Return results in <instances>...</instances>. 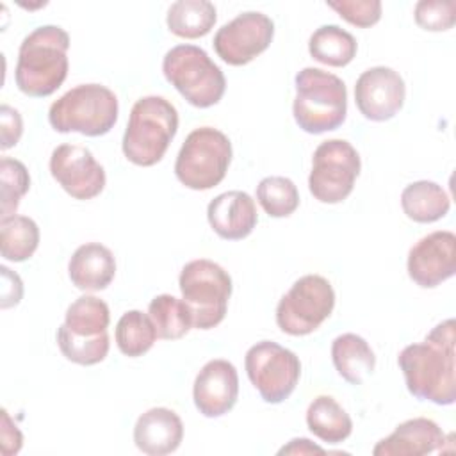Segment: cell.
<instances>
[{
    "label": "cell",
    "instance_id": "1",
    "mask_svg": "<svg viewBox=\"0 0 456 456\" xmlns=\"http://www.w3.org/2000/svg\"><path fill=\"white\" fill-rule=\"evenodd\" d=\"M456 322H438L422 342L406 346L397 365L408 392L419 401L449 406L456 401Z\"/></svg>",
    "mask_w": 456,
    "mask_h": 456
},
{
    "label": "cell",
    "instance_id": "2",
    "mask_svg": "<svg viewBox=\"0 0 456 456\" xmlns=\"http://www.w3.org/2000/svg\"><path fill=\"white\" fill-rule=\"evenodd\" d=\"M69 36L57 25H43L23 37L18 50L14 80L32 98L53 94L68 77Z\"/></svg>",
    "mask_w": 456,
    "mask_h": 456
},
{
    "label": "cell",
    "instance_id": "3",
    "mask_svg": "<svg viewBox=\"0 0 456 456\" xmlns=\"http://www.w3.org/2000/svg\"><path fill=\"white\" fill-rule=\"evenodd\" d=\"M292 114L306 134L337 130L347 114V89L342 78L321 68H303L296 78Z\"/></svg>",
    "mask_w": 456,
    "mask_h": 456
},
{
    "label": "cell",
    "instance_id": "4",
    "mask_svg": "<svg viewBox=\"0 0 456 456\" xmlns=\"http://www.w3.org/2000/svg\"><path fill=\"white\" fill-rule=\"evenodd\" d=\"M178 132V112L164 96H142L132 110L123 134V153L135 166L150 167L162 160Z\"/></svg>",
    "mask_w": 456,
    "mask_h": 456
},
{
    "label": "cell",
    "instance_id": "5",
    "mask_svg": "<svg viewBox=\"0 0 456 456\" xmlns=\"http://www.w3.org/2000/svg\"><path fill=\"white\" fill-rule=\"evenodd\" d=\"M109 322L110 312L103 299L87 294L75 299L57 330V346L64 358L78 365L103 362L110 347Z\"/></svg>",
    "mask_w": 456,
    "mask_h": 456
},
{
    "label": "cell",
    "instance_id": "6",
    "mask_svg": "<svg viewBox=\"0 0 456 456\" xmlns=\"http://www.w3.org/2000/svg\"><path fill=\"white\" fill-rule=\"evenodd\" d=\"M116 94L102 84H80L50 105L48 121L55 132L87 137L109 134L118 121Z\"/></svg>",
    "mask_w": 456,
    "mask_h": 456
},
{
    "label": "cell",
    "instance_id": "7",
    "mask_svg": "<svg viewBox=\"0 0 456 456\" xmlns=\"http://www.w3.org/2000/svg\"><path fill=\"white\" fill-rule=\"evenodd\" d=\"M166 80L194 107L208 109L224 94L226 78L208 53L196 45H176L162 59Z\"/></svg>",
    "mask_w": 456,
    "mask_h": 456
},
{
    "label": "cell",
    "instance_id": "8",
    "mask_svg": "<svg viewBox=\"0 0 456 456\" xmlns=\"http://www.w3.org/2000/svg\"><path fill=\"white\" fill-rule=\"evenodd\" d=\"M178 287L191 310L192 328L212 330L223 322L232 296L230 274L214 260L198 258L182 267Z\"/></svg>",
    "mask_w": 456,
    "mask_h": 456
},
{
    "label": "cell",
    "instance_id": "9",
    "mask_svg": "<svg viewBox=\"0 0 456 456\" xmlns=\"http://www.w3.org/2000/svg\"><path fill=\"white\" fill-rule=\"evenodd\" d=\"M230 162V139L214 126H200L185 137L176 155L175 175L187 189L208 191L223 182Z\"/></svg>",
    "mask_w": 456,
    "mask_h": 456
},
{
    "label": "cell",
    "instance_id": "10",
    "mask_svg": "<svg viewBox=\"0 0 456 456\" xmlns=\"http://www.w3.org/2000/svg\"><path fill=\"white\" fill-rule=\"evenodd\" d=\"M335 308V290L321 274H305L292 283L276 306L278 328L292 337L315 331Z\"/></svg>",
    "mask_w": 456,
    "mask_h": 456
},
{
    "label": "cell",
    "instance_id": "11",
    "mask_svg": "<svg viewBox=\"0 0 456 456\" xmlns=\"http://www.w3.org/2000/svg\"><path fill=\"white\" fill-rule=\"evenodd\" d=\"M360 169V155L349 141H322L312 157V171L308 176L310 194L321 203H340L353 192Z\"/></svg>",
    "mask_w": 456,
    "mask_h": 456
},
{
    "label": "cell",
    "instance_id": "12",
    "mask_svg": "<svg viewBox=\"0 0 456 456\" xmlns=\"http://www.w3.org/2000/svg\"><path fill=\"white\" fill-rule=\"evenodd\" d=\"M246 374L260 397L269 404H280L290 397L301 376L297 354L278 342L260 340L244 358Z\"/></svg>",
    "mask_w": 456,
    "mask_h": 456
},
{
    "label": "cell",
    "instance_id": "13",
    "mask_svg": "<svg viewBox=\"0 0 456 456\" xmlns=\"http://www.w3.org/2000/svg\"><path fill=\"white\" fill-rule=\"evenodd\" d=\"M273 37V20L264 12L246 11L216 32L214 50L226 64L244 66L265 52Z\"/></svg>",
    "mask_w": 456,
    "mask_h": 456
},
{
    "label": "cell",
    "instance_id": "14",
    "mask_svg": "<svg viewBox=\"0 0 456 456\" xmlns=\"http://www.w3.org/2000/svg\"><path fill=\"white\" fill-rule=\"evenodd\" d=\"M53 180L75 200L96 198L107 182L103 166L86 146L61 144L50 155Z\"/></svg>",
    "mask_w": 456,
    "mask_h": 456
},
{
    "label": "cell",
    "instance_id": "15",
    "mask_svg": "<svg viewBox=\"0 0 456 456\" xmlns=\"http://www.w3.org/2000/svg\"><path fill=\"white\" fill-rule=\"evenodd\" d=\"M408 276L422 289H435L456 273V235L436 230L417 240L408 253Z\"/></svg>",
    "mask_w": 456,
    "mask_h": 456
},
{
    "label": "cell",
    "instance_id": "16",
    "mask_svg": "<svg viewBox=\"0 0 456 456\" xmlns=\"http://www.w3.org/2000/svg\"><path fill=\"white\" fill-rule=\"evenodd\" d=\"M406 86L403 77L388 66L365 69L354 86V102L360 114L370 121H388L404 105Z\"/></svg>",
    "mask_w": 456,
    "mask_h": 456
},
{
    "label": "cell",
    "instance_id": "17",
    "mask_svg": "<svg viewBox=\"0 0 456 456\" xmlns=\"http://www.w3.org/2000/svg\"><path fill=\"white\" fill-rule=\"evenodd\" d=\"M239 397V374L232 362L216 358L196 374L192 399L196 410L208 419L228 413Z\"/></svg>",
    "mask_w": 456,
    "mask_h": 456
},
{
    "label": "cell",
    "instance_id": "18",
    "mask_svg": "<svg viewBox=\"0 0 456 456\" xmlns=\"http://www.w3.org/2000/svg\"><path fill=\"white\" fill-rule=\"evenodd\" d=\"M210 228L224 240L246 239L256 226L258 214L255 200L244 191H226L207 207Z\"/></svg>",
    "mask_w": 456,
    "mask_h": 456
},
{
    "label": "cell",
    "instance_id": "19",
    "mask_svg": "<svg viewBox=\"0 0 456 456\" xmlns=\"http://www.w3.org/2000/svg\"><path fill=\"white\" fill-rule=\"evenodd\" d=\"M445 435L440 426L426 417H415L401 422L395 429L381 438L374 449V456H422L442 451Z\"/></svg>",
    "mask_w": 456,
    "mask_h": 456
},
{
    "label": "cell",
    "instance_id": "20",
    "mask_svg": "<svg viewBox=\"0 0 456 456\" xmlns=\"http://www.w3.org/2000/svg\"><path fill=\"white\" fill-rule=\"evenodd\" d=\"M183 438V424L176 411L157 406L139 415L134 426V444L148 456L175 452Z\"/></svg>",
    "mask_w": 456,
    "mask_h": 456
},
{
    "label": "cell",
    "instance_id": "21",
    "mask_svg": "<svg viewBox=\"0 0 456 456\" xmlns=\"http://www.w3.org/2000/svg\"><path fill=\"white\" fill-rule=\"evenodd\" d=\"M68 276L78 290H103L116 276V258L107 246L86 242L73 251L68 262Z\"/></svg>",
    "mask_w": 456,
    "mask_h": 456
},
{
    "label": "cell",
    "instance_id": "22",
    "mask_svg": "<svg viewBox=\"0 0 456 456\" xmlns=\"http://www.w3.org/2000/svg\"><path fill=\"white\" fill-rule=\"evenodd\" d=\"M335 370L351 385H362L376 367V354L369 342L356 333H342L331 342Z\"/></svg>",
    "mask_w": 456,
    "mask_h": 456
},
{
    "label": "cell",
    "instance_id": "23",
    "mask_svg": "<svg viewBox=\"0 0 456 456\" xmlns=\"http://www.w3.org/2000/svg\"><path fill=\"white\" fill-rule=\"evenodd\" d=\"M401 207L408 219L426 224L445 217L451 208V200L436 182L419 180L403 189Z\"/></svg>",
    "mask_w": 456,
    "mask_h": 456
},
{
    "label": "cell",
    "instance_id": "24",
    "mask_svg": "<svg viewBox=\"0 0 456 456\" xmlns=\"http://www.w3.org/2000/svg\"><path fill=\"white\" fill-rule=\"evenodd\" d=\"M308 429L326 444H340L349 438L353 420L349 413L331 397L317 395L306 410Z\"/></svg>",
    "mask_w": 456,
    "mask_h": 456
},
{
    "label": "cell",
    "instance_id": "25",
    "mask_svg": "<svg viewBox=\"0 0 456 456\" xmlns=\"http://www.w3.org/2000/svg\"><path fill=\"white\" fill-rule=\"evenodd\" d=\"M217 20V11L208 0H178L167 9V28L183 39L207 36Z\"/></svg>",
    "mask_w": 456,
    "mask_h": 456
},
{
    "label": "cell",
    "instance_id": "26",
    "mask_svg": "<svg viewBox=\"0 0 456 456\" xmlns=\"http://www.w3.org/2000/svg\"><path fill=\"white\" fill-rule=\"evenodd\" d=\"M358 45L353 34L338 25H322L308 39L310 55L321 64L342 68L347 66L356 55Z\"/></svg>",
    "mask_w": 456,
    "mask_h": 456
},
{
    "label": "cell",
    "instance_id": "27",
    "mask_svg": "<svg viewBox=\"0 0 456 456\" xmlns=\"http://www.w3.org/2000/svg\"><path fill=\"white\" fill-rule=\"evenodd\" d=\"M39 246V226L27 216L12 214L0 219V251L9 262L28 260Z\"/></svg>",
    "mask_w": 456,
    "mask_h": 456
},
{
    "label": "cell",
    "instance_id": "28",
    "mask_svg": "<svg viewBox=\"0 0 456 456\" xmlns=\"http://www.w3.org/2000/svg\"><path fill=\"white\" fill-rule=\"evenodd\" d=\"M148 315L155 326L157 337L178 340L192 328V315L183 299L171 294H159L148 305Z\"/></svg>",
    "mask_w": 456,
    "mask_h": 456
},
{
    "label": "cell",
    "instance_id": "29",
    "mask_svg": "<svg viewBox=\"0 0 456 456\" xmlns=\"http://www.w3.org/2000/svg\"><path fill=\"white\" fill-rule=\"evenodd\" d=\"M114 338H116L118 349L125 356L137 358L146 354L153 347L159 337L148 314L141 310H128L119 317L116 324Z\"/></svg>",
    "mask_w": 456,
    "mask_h": 456
},
{
    "label": "cell",
    "instance_id": "30",
    "mask_svg": "<svg viewBox=\"0 0 456 456\" xmlns=\"http://www.w3.org/2000/svg\"><path fill=\"white\" fill-rule=\"evenodd\" d=\"M256 200L271 217H289L299 207V191L287 176H265L256 185Z\"/></svg>",
    "mask_w": 456,
    "mask_h": 456
},
{
    "label": "cell",
    "instance_id": "31",
    "mask_svg": "<svg viewBox=\"0 0 456 456\" xmlns=\"http://www.w3.org/2000/svg\"><path fill=\"white\" fill-rule=\"evenodd\" d=\"M0 180H2L0 182L2 183L0 212H2V217H9L16 212L21 198L30 189V175L23 162L11 157H2Z\"/></svg>",
    "mask_w": 456,
    "mask_h": 456
},
{
    "label": "cell",
    "instance_id": "32",
    "mask_svg": "<svg viewBox=\"0 0 456 456\" xmlns=\"http://www.w3.org/2000/svg\"><path fill=\"white\" fill-rule=\"evenodd\" d=\"M454 9L452 0H420L415 4V23L429 32L449 30L454 25Z\"/></svg>",
    "mask_w": 456,
    "mask_h": 456
},
{
    "label": "cell",
    "instance_id": "33",
    "mask_svg": "<svg viewBox=\"0 0 456 456\" xmlns=\"http://www.w3.org/2000/svg\"><path fill=\"white\" fill-rule=\"evenodd\" d=\"M326 5L333 9L342 20L360 28L372 27L381 20L379 0H338V2H326Z\"/></svg>",
    "mask_w": 456,
    "mask_h": 456
},
{
    "label": "cell",
    "instance_id": "34",
    "mask_svg": "<svg viewBox=\"0 0 456 456\" xmlns=\"http://www.w3.org/2000/svg\"><path fill=\"white\" fill-rule=\"evenodd\" d=\"M21 134H23V121L20 112L9 105H2L0 107V137H2L0 148L5 151L16 146Z\"/></svg>",
    "mask_w": 456,
    "mask_h": 456
},
{
    "label": "cell",
    "instance_id": "35",
    "mask_svg": "<svg viewBox=\"0 0 456 456\" xmlns=\"http://www.w3.org/2000/svg\"><path fill=\"white\" fill-rule=\"evenodd\" d=\"M0 271H2V301H0V306L5 310V308H11V306H16L21 301L23 283H21L20 276L16 273H12L9 267L2 265Z\"/></svg>",
    "mask_w": 456,
    "mask_h": 456
},
{
    "label": "cell",
    "instance_id": "36",
    "mask_svg": "<svg viewBox=\"0 0 456 456\" xmlns=\"http://www.w3.org/2000/svg\"><path fill=\"white\" fill-rule=\"evenodd\" d=\"M0 445H2V454L4 456H12L16 452H20L21 445H23V435L21 431L16 428V424H12L7 410H2V429H0Z\"/></svg>",
    "mask_w": 456,
    "mask_h": 456
},
{
    "label": "cell",
    "instance_id": "37",
    "mask_svg": "<svg viewBox=\"0 0 456 456\" xmlns=\"http://www.w3.org/2000/svg\"><path fill=\"white\" fill-rule=\"evenodd\" d=\"M278 454H326V451L308 438H292L287 445H283Z\"/></svg>",
    "mask_w": 456,
    "mask_h": 456
}]
</instances>
